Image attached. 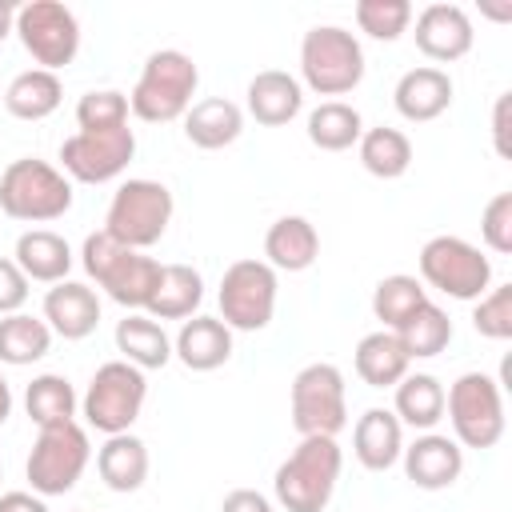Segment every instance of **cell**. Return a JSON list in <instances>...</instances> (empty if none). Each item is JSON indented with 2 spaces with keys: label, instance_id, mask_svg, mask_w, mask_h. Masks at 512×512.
I'll list each match as a JSON object with an SVG mask.
<instances>
[{
  "label": "cell",
  "instance_id": "cell-1",
  "mask_svg": "<svg viewBox=\"0 0 512 512\" xmlns=\"http://www.w3.org/2000/svg\"><path fill=\"white\" fill-rule=\"evenodd\" d=\"M340 468H344V452L336 436H300L288 460H280L272 476V492L288 512H324L336 492Z\"/></svg>",
  "mask_w": 512,
  "mask_h": 512
},
{
  "label": "cell",
  "instance_id": "cell-2",
  "mask_svg": "<svg viewBox=\"0 0 512 512\" xmlns=\"http://www.w3.org/2000/svg\"><path fill=\"white\" fill-rule=\"evenodd\" d=\"M196 84H200V68L188 52L156 48L140 68L136 88L128 92V112L140 116L144 124L184 120V112L192 108Z\"/></svg>",
  "mask_w": 512,
  "mask_h": 512
},
{
  "label": "cell",
  "instance_id": "cell-3",
  "mask_svg": "<svg viewBox=\"0 0 512 512\" xmlns=\"http://www.w3.org/2000/svg\"><path fill=\"white\" fill-rule=\"evenodd\" d=\"M80 264H84V272L108 292V300H116L120 308H128V312H144V308H148V296H152L156 276H160V260L116 244V240L100 228V232H88V236H84Z\"/></svg>",
  "mask_w": 512,
  "mask_h": 512
},
{
  "label": "cell",
  "instance_id": "cell-4",
  "mask_svg": "<svg viewBox=\"0 0 512 512\" xmlns=\"http://www.w3.org/2000/svg\"><path fill=\"white\" fill-rule=\"evenodd\" d=\"M72 208V180L36 156H20L0 172V212L24 224L60 220Z\"/></svg>",
  "mask_w": 512,
  "mask_h": 512
},
{
  "label": "cell",
  "instance_id": "cell-5",
  "mask_svg": "<svg viewBox=\"0 0 512 512\" xmlns=\"http://www.w3.org/2000/svg\"><path fill=\"white\" fill-rule=\"evenodd\" d=\"M172 212H176V204H172L168 184L136 176V180H124L112 192V204L104 212V232L116 244H124L132 252H144V248L160 244V236L172 224Z\"/></svg>",
  "mask_w": 512,
  "mask_h": 512
},
{
  "label": "cell",
  "instance_id": "cell-6",
  "mask_svg": "<svg viewBox=\"0 0 512 512\" xmlns=\"http://www.w3.org/2000/svg\"><path fill=\"white\" fill-rule=\"evenodd\" d=\"M300 80L316 96H344L364 80V48L340 24H316L300 40Z\"/></svg>",
  "mask_w": 512,
  "mask_h": 512
},
{
  "label": "cell",
  "instance_id": "cell-7",
  "mask_svg": "<svg viewBox=\"0 0 512 512\" xmlns=\"http://www.w3.org/2000/svg\"><path fill=\"white\" fill-rule=\"evenodd\" d=\"M452 440L460 448H496L504 436V388L488 372H464L444 392Z\"/></svg>",
  "mask_w": 512,
  "mask_h": 512
},
{
  "label": "cell",
  "instance_id": "cell-8",
  "mask_svg": "<svg viewBox=\"0 0 512 512\" xmlns=\"http://www.w3.org/2000/svg\"><path fill=\"white\" fill-rule=\"evenodd\" d=\"M148 400V380L136 364L128 360H108L92 372L88 392L80 400V412L88 420V428L116 436V432H132V424L140 420V408Z\"/></svg>",
  "mask_w": 512,
  "mask_h": 512
},
{
  "label": "cell",
  "instance_id": "cell-9",
  "mask_svg": "<svg viewBox=\"0 0 512 512\" xmlns=\"http://www.w3.org/2000/svg\"><path fill=\"white\" fill-rule=\"evenodd\" d=\"M288 412H292V428L300 436H336V432H344V424H348L344 372L328 360L304 364L292 376Z\"/></svg>",
  "mask_w": 512,
  "mask_h": 512
},
{
  "label": "cell",
  "instance_id": "cell-10",
  "mask_svg": "<svg viewBox=\"0 0 512 512\" xmlns=\"http://www.w3.org/2000/svg\"><path fill=\"white\" fill-rule=\"evenodd\" d=\"M416 264H420V284H428L452 300H480L492 288L488 256L460 236H432L420 248Z\"/></svg>",
  "mask_w": 512,
  "mask_h": 512
},
{
  "label": "cell",
  "instance_id": "cell-11",
  "mask_svg": "<svg viewBox=\"0 0 512 512\" xmlns=\"http://www.w3.org/2000/svg\"><path fill=\"white\" fill-rule=\"evenodd\" d=\"M88 460H92L88 432L76 420H68V424H56V428H40V436L28 452L24 476H28L36 496H64V492L76 488Z\"/></svg>",
  "mask_w": 512,
  "mask_h": 512
},
{
  "label": "cell",
  "instance_id": "cell-12",
  "mask_svg": "<svg viewBox=\"0 0 512 512\" xmlns=\"http://www.w3.org/2000/svg\"><path fill=\"white\" fill-rule=\"evenodd\" d=\"M24 52L36 60V68L60 72L80 52V20L60 0H28L16 8V28Z\"/></svg>",
  "mask_w": 512,
  "mask_h": 512
},
{
  "label": "cell",
  "instance_id": "cell-13",
  "mask_svg": "<svg viewBox=\"0 0 512 512\" xmlns=\"http://www.w3.org/2000/svg\"><path fill=\"white\" fill-rule=\"evenodd\" d=\"M276 268H268L264 260H236L224 268L220 276V320L232 332H260L272 324L276 316Z\"/></svg>",
  "mask_w": 512,
  "mask_h": 512
},
{
  "label": "cell",
  "instance_id": "cell-14",
  "mask_svg": "<svg viewBox=\"0 0 512 512\" xmlns=\"http://www.w3.org/2000/svg\"><path fill=\"white\" fill-rule=\"evenodd\" d=\"M136 156V132L124 128H104V132H72L60 144V172L80 184H108L116 180Z\"/></svg>",
  "mask_w": 512,
  "mask_h": 512
},
{
  "label": "cell",
  "instance_id": "cell-15",
  "mask_svg": "<svg viewBox=\"0 0 512 512\" xmlns=\"http://www.w3.org/2000/svg\"><path fill=\"white\" fill-rule=\"evenodd\" d=\"M412 36H416V48L428 60H436V64H452V60L468 56L472 52V40H476L472 16L460 4H448V0H436V4L420 8Z\"/></svg>",
  "mask_w": 512,
  "mask_h": 512
},
{
  "label": "cell",
  "instance_id": "cell-16",
  "mask_svg": "<svg viewBox=\"0 0 512 512\" xmlns=\"http://www.w3.org/2000/svg\"><path fill=\"white\" fill-rule=\"evenodd\" d=\"M400 460H404V476L424 492L452 488L464 472V448L444 432H420L400 452Z\"/></svg>",
  "mask_w": 512,
  "mask_h": 512
},
{
  "label": "cell",
  "instance_id": "cell-17",
  "mask_svg": "<svg viewBox=\"0 0 512 512\" xmlns=\"http://www.w3.org/2000/svg\"><path fill=\"white\" fill-rule=\"evenodd\" d=\"M452 76L436 64H420V68H408L396 88H392V104L404 120L412 124H428L436 116H444L452 108Z\"/></svg>",
  "mask_w": 512,
  "mask_h": 512
},
{
  "label": "cell",
  "instance_id": "cell-18",
  "mask_svg": "<svg viewBox=\"0 0 512 512\" xmlns=\"http://www.w3.org/2000/svg\"><path fill=\"white\" fill-rule=\"evenodd\" d=\"M44 324L52 328V336L84 340L100 324V296L80 280H60L44 296Z\"/></svg>",
  "mask_w": 512,
  "mask_h": 512
},
{
  "label": "cell",
  "instance_id": "cell-19",
  "mask_svg": "<svg viewBox=\"0 0 512 512\" xmlns=\"http://www.w3.org/2000/svg\"><path fill=\"white\" fill-rule=\"evenodd\" d=\"M172 356L188 372H212L232 360V328L220 316H188L172 340Z\"/></svg>",
  "mask_w": 512,
  "mask_h": 512
},
{
  "label": "cell",
  "instance_id": "cell-20",
  "mask_svg": "<svg viewBox=\"0 0 512 512\" xmlns=\"http://www.w3.org/2000/svg\"><path fill=\"white\" fill-rule=\"evenodd\" d=\"M244 96H248L244 100L248 104V116L256 124H264V128H280V124H288L304 108V84L292 72H284V68L256 72L248 80V92Z\"/></svg>",
  "mask_w": 512,
  "mask_h": 512
},
{
  "label": "cell",
  "instance_id": "cell-21",
  "mask_svg": "<svg viewBox=\"0 0 512 512\" xmlns=\"http://www.w3.org/2000/svg\"><path fill=\"white\" fill-rule=\"evenodd\" d=\"M352 452L368 472H388L404 452V424L392 408H368L356 416Z\"/></svg>",
  "mask_w": 512,
  "mask_h": 512
},
{
  "label": "cell",
  "instance_id": "cell-22",
  "mask_svg": "<svg viewBox=\"0 0 512 512\" xmlns=\"http://www.w3.org/2000/svg\"><path fill=\"white\" fill-rule=\"evenodd\" d=\"M264 264L276 272H304L320 256V232L308 216H280L264 232Z\"/></svg>",
  "mask_w": 512,
  "mask_h": 512
},
{
  "label": "cell",
  "instance_id": "cell-23",
  "mask_svg": "<svg viewBox=\"0 0 512 512\" xmlns=\"http://www.w3.org/2000/svg\"><path fill=\"white\" fill-rule=\"evenodd\" d=\"M240 132H244V108L232 104L228 96H204L184 112V136L204 152L236 144Z\"/></svg>",
  "mask_w": 512,
  "mask_h": 512
},
{
  "label": "cell",
  "instance_id": "cell-24",
  "mask_svg": "<svg viewBox=\"0 0 512 512\" xmlns=\"http://www.w3.org/2000/svg\"><path fill=\"white\" fill-rule=\"evenodd\" d=\"M16 268L28 276V284H60L68 280V268H72V248L60 232L52 228H28L16 236V252H12Z\"/></svg>",
  "mask_w": 512,
  "mask_h": 512
},
{
  "label": "cell",
  "instance_id": "cell-25",
  "mask_svg": "<svg viewBox=\"0 0 512 512\" xmlns=\"http://www.w3.org/2000/svg\"><path fill=\"white\" fill-rule=\"evenodd\" d=\"M200 300H204V276L192 264H160V276L144 312L152 320H188L196 316Z\"/></svg>",
  "mask_w": 512,
  "mask_h": 512
},
{
  "label": "cell",
  "instance_id": "cell-26",
  "mask_svg": "<svg viewBox=\"0 0 512 512\" xmlns=\"http://www.w3.org/2000/svg\"><path fill=\"white\" fill-rule=\"evenodd\" d=\"M352 364H356V376L368 384V388H396L404 376H408V352L404 344L396 340V332L380 328V332H368L360 336L356 352H352Z\"/></svg>",
  "mask_w": 512,
  "mask_h": 512
},
{
  "label": "cell",
  "instance_id": "cell-27",
  "mask_svg": "<svg viewBox=\"0 0 512 512\" xmlns=\"http://www.w3.org/2000/svg\"><path fill=\"white\" fill-rule=\"evenodd\" d=\"M96 472L112 492H136L148 480V444L132 432H116L96 452Z\"/></svg>",
  "mask_w": 512,
  "mask_h": 512
},
{
  "label": "cell",
  "instance_id": "cell-28",
  "mask_svg": "<svg viewBox=\"0 0 512 512\" xmlns=\"http://www.w3.org/2000/svg\"><path fill=\"white\" fill-rule=\"evenodd\" d=\"M116 352H120V360L148 372V368H164L172 360V340H168L164 324L152 320L148 312H128L116 324Z\"/></svg>",
  "mask_w": 512,
  "mask_h": 512
},
{
  "label": "cell",
  "instance_id": "cell-29",
  "mask_svg": "<svg viewBox=\"0 0 512 512\" xmlns=\"http://www.w3.org/2000/svg\"><path fill=\"white\" fill-rule=\"evenodd\" d=\"M64 100V84L56 72L48 68H28V72H16L12 84L4 88L0 104L16 116V120H48Z\"/></svg>",
  "mask_w": 512,
  "mask_h": 512
},
{
  "label": "cell",
  "instance_id": "cell-30",
  "mask_svg": "<svg viewBox=\"0 0 512 512\" xmlns=\"http://www.w3.org/2000/svg\"><path fill=\"white\" fill-rule=\"evenodd\" d=\"M392 412H396L400 424L420 428V432H432L444 420V384L432 372H408L396 384Z\"/></svg>",
  "mask_w": 512,
  "mask_h": 512
},
{
  "label": "cell",
  "instance_id": "cell-31",
  "mask_svg": "<svg viewBox=\"0 0 512 512\" xmlns=\"http://www.w3.org/2000/svg\"><path fill=\"white\" fill-rule=\"evenodd\" d=\"M360 164L364 172H372L376 180H400L412 168V140L400 128H364V136L356 140Z\"/></svg>",
  "mask_w": 512,
  "mask_h": 512
},
{
  "label": "cell",
  "instance_id": "cell-32",
  "mask_svg": "<svg viewBox=\"0 0 512 512\" xmlns=\"http://www.w3.org/2000/svg\"><path fill=\"white\" fill-rule=\"evenodd\" d=\"M76 388L68 384V376L60 372H40L32 376V384L24 388V412L36 428H56L68 424L76 416Z\"/></svg>",
  "mask_w": 512,
  "mask_h": 512
},
{
  "label": "cell",
  "instance_id": "cell-33",
  "mask_svg": "<svg viewBox=\"0 0 512 512\" xmlns=\"http://www.w3.org/2000/svg\"><path fill=\"white\" fill-rule=\"evenodd\" d=\"M48 348H52V328L44 324V316H28V312L0 316V364L24 368L44 360Z\"/></svg>",
  "mask_w": 512,
  "mask_h": 512
},
{
  "label": "cell",
  "instance_id": "cell-34",
  "mask_svg": "<svg viewBox=\"0 0 512 512\" xmlns=\"http://www.w3.org/2000/svg\"><path fill=\"white\" fill-rule=\"evenodd\" d=\"M396 340L404 344L408 360H432V356H440V352L452 344V320H448V312H444L440 304L424 300V304L396 328Z\"/></svg>",
  "mask_w": 512,
  "mask_h": 512
},
{
  "label": "cell",
  "instance_id": "cell-35",
  "mask_svg": "<svg viewBox=\"0 0 512 512\" xmlns=\"http://www.w3.org/2000/svg\"><path fill=\"white\" fill-rule=\"evenodd\" d=\"M364 136V120L352 104L344 100H320L312 112H308V140L320 148V152H344L352 148L356 140Z\"/></svg>",
  "mask_w": 512,
  "mask_h": 512
},
{
  "label": "cell",
  "instance_id": "cell-36",
  "mask_svg": "<svg viewBox=\"0 0 512 512\" xmlns=\"http://www.w3.org/2000/svg\"><path fill=\"white\" fill-rule=\"evenodd\" d=\"M424 300H428V288H424L416 276L392 272V276H384V280L372 288V316H376L388 332H396Z\"/></svg>",
  "mask_w": 512,
  "mask_h": 512
},
{
  "label": "cell",
  "instance_id": "cell-37",
  "mask_svg": "<svg viewBox=\"0 0 512 512\" xmlns=\"http://www.w3.org/2000/svg\"><path fill=\"white\" fill-rule=\"evenodd\" d=\"M356 28L372 40H396L412 24V4L408 0H356L352 8Z\"/></svg>",
  "mask_w": 512,
  "mask_h": 512
},
{
  "label": "cell",
  "instance_id": "cell-38",
  "mask_svg": "<svg viewBox=\"0 0 512 512\" xmlns=\"http://www.w3.org/2000/svg\"><path fill=\"white\" fill-rule=\"evenodd\" d=\"M76 124L80 132H104L128 124V96L116 88H92L76 100Z\"/></svg>",
  "mask_w": 512,
  "mask_h": 512
},
{
  "label": "cell",
  "instance_id": "cell-39",
  "mask_svg": "<svg viewBox=\"0 0 512 512\" xmlns=\"http://www.w3.org/2000/svg\"><path fill=\"white\" fill-rule=\"evenodd\" d=\"M472 328L484 340H512V284L488 288L472 308Z\"/></svg>",
  "mask_w": 512,
  "mask_h": 512
},
{
  "label": "cell",
  "instance_id": "cell-40",
  "mask_svg": "<svg viewBox=\"0 0 512 512\" xmlns=\"http://www.w3.org/2000/svg\"><path fill=\"white\" fill-rule=\"evenodd\" d=\"M480 236L492 252H512V192H496L480 212Z\"/></svg>",
  "mask_w": 512,
  "mask_h": 512
},
{
  "label": "cell",
  "instance_id": "cell-41",
  "mask_svg": "<svg viewBox=\"0 0 512 512\" xmlns=\"http://www.w3.org/2000/svg\"><path fill=\"white\" fill-rule=\"evenodd\" d=\"M28 300V276L16 268V260L0 256V316L20 312Z\"/></svg>",
  "mask_w": 512,
  "mask_h": 512
},
{
  "label": "cell",
  "instance_id": "cell-42",
  "mask_svg": "<svg viewBox=\"0 0 512 512\" xmlns=\"http://www.w3.org/2000/svg\"><path fill=\"white\" fill-rule=\"evenodd\" d=\"M220 512H272V500L256 488H232L220 500Z\"/></svg>",
  "mask_w": 512,
  "mask_h": 512
},
{
  "label": "cell",
  "instance_id": "cell-43",
  "mask_svg": "<svg viewBox=\"0 0 512 512\" xmlns=\"http://www.w3.org/2000/svg\"><path fill=\"white\" fill-rule=\"evenodd\" d=\"M508 104H512V96L500 92L496 96V108H492V140H496V152L500 156H512V148H508Z\"/></svg>",
  "mask_w": 512,
  "mask_h": 512
},
{
  "label": "cell",
  "instance_id": "cell-44",
  "mask_svg": "<svg viewBox=\"0 0 512 512\" xmlns=\"http://www.w3.org/2000/svg\"><path fill=\"white\" fill-rule=\"evenodd\" d=\"M0 512H48V504H44V496H36V492H0Z\"/></svg>",
  "mask_w": 512,
  "mask_h": 512
},
{
  "label": "cell",
  "instance_id": "cell-45",
  "mask_svg": "<svg viewBox=\"0 0 512 512\" xmlns=\"http://www.w3.org/2000/svg\"><path fill=\"white\" fill-rule=\"evenodd\" d=\"M12 28H16V4L0 0V44L12 36Z\"/></svg>",
  "mask_w": 512,
  "mask_h": 512
},
{
  "label": "cell",
  "instance_id": "cell-46",
  "mask_svg": "<svg viewBox=\"0 0 512 512\" xmlns=\"http://www.w3.org/2000/svg\"><path fill=\"white\" fill-rule=\"evenodd\" d=\"M12 416V388H8V380H4V372H0V424Z\"/></svg>",
  "mask_w": 512,
  "mask_h": 512
},
{
  "label": "cell",
  "instance_id": "cell-47",
  "mask_svg": "<svg viewBox=\"0 0 512 512\" xmlns=\"http://www.w3.org/2000/svg\"><path fill=\"white\" fill-rule=\"evenodd\" d=\"M0 96H4V92H0Z\"/></svg>",
  "mask_w": 512,
  "mask_h": 512
}]
</instances>
